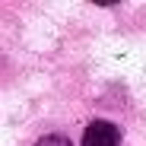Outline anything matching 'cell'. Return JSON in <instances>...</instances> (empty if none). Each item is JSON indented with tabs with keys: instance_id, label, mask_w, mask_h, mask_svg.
<instances>
[{
	"instance_id": "7a4b0ae2",
	"label": "cell",
	"mask_w": 146,
	"mask_h": 146,
	"mask_svg": "<svg viewBox=\"0 0 146 146\" xmlns=\"http://www.w3.org/2000/svg\"><path fill=\"white\" fill-rule=\"evenodd\" d=\"M35 146H70V140H67L64 133H48V137H41Z\"/></svg>"
},
{
	"instance_id": "6da1fadb",
	"label": "cell",
	"mask_w": 146,
	"mask_h": 146,
	"mask_svg": "<svg viewBox=\"0 0 146 146\" xmlns=\"http://www.w3.org/2000/svg\"><path fill=\"white\" fill-rule=\"evenodd\" d=\"M121 143V130L111 121H92L83 133V146H117Z\"/></svg>"
}]
</instances>
